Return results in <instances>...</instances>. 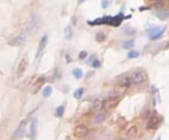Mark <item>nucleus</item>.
<instances>
[{
	"instance_id": "27",
	"label": "nucleus",
	"mask_w": 169,
	"mask_h": 140,
	"mask_svg": "<svg viewBox=\"0 0 169 140\" xmlns=\"http://www.w3.org/2000/svg\"><path fill=\"white\" fill-rule=\"evenodd\" d=\"M108 5H109V1H108V0H103L102 1V7L103 9H106Z\"/></svg>"
},
{
	"instance_id": "1",
	"label": "nucleus",
	"mask_w": 169,
	"mask_h": 140,
	"mask_svg": "<svg viewBox=\"0 0 169 140\" xmlns=\"http://www.w3.org/2000/svg\"><path fill=\"white\" fill-rule=\"evenodd\" d=\"M120 100V96H109L106 100H104L103 103V109L104 110H111L118 105Z\"/></svg>"
},
{
	"instance_id": "29",
	"label": "nucleus",
	"mask_w": 169,
	"mask_h": 140,
	"mask_svg": "<svg viewBox=\"0 0 169 140\" xmlns=\"http://www.w3.org/2000/svg\"><path fill=\"white\" fill-rule=\"evenodd\" d=\"M87 0H79V4H81V3H84V2H86Z\"/></svg>"
},
{
	"instance_id": "5",
	"label": "nucleus",
	"mask_w": 169,
	"mask_h": 140,
	"mask_svg": "<svg viewBox=\"0 0 169 140\" xmlns=\"http://www.w3.org/2000/svg\"><path fill=\"white\" fill-rule=\"evenodd\" d=\"M73 133L76 137H83L88 134V128L84 124H79L75 127Z\"/></svg>"
},
{
	"instance_id": "28",
	"label": "nucleus",
	"mask_w": 169,
	"mask_h": 140,
	"mask_svg": "<svg viewBox=\"0 0 169 140\" xmlns=\"http://www.w3.org/2000/svg\"><path fill=\"white\" fill-rule=\"evenodd\" d=\"M150 7H143V8H140L139 10L140 11H142V10H150Z\"/></svg>"
},
{
	"instance_id": "31",
	"label": "nucleus",
	"mask_w": 169,
	"mask_h": 140,
	"mask_svg": "<svg viewBox=\"0 0 169 140\" xmlns=\"http://www.w3.org/2000/svg\"><path fill=\"white\" fill-rule=\"evenodd\" d=\"M157 140H161V137H158V139H157Z\"/></svg>"
},
{
	"instance_id": "13",
	"label": "nucleus",
	"mask_w": 169,
	"mask_h": 140,
	"mask_svg": "<svg viewBox=\"0 0 169 140\" xmlns=\"http://www.w3.org/2000/svg\"><path fill=\"white\" fill-rule=\"evenodd\" d=\"M103 103H104V100L103 98H98L92 103V107H93V109L95 111H100L103 108Z\"/></svg>"
},
{
	"instance_id": "15",
	"label": "nucleus",
	"mask_w": 169,
	"mask_h": 140,
	"mask_svg": "<svg viewBox=\"0 0 169 140\" xmlns=\"http://www.w3.org/2000/svg\"><path fill=\"white\" fill-rule=\"evenodd\" d=\"M64 35H65V38L67 40H71L72 38V35H73V32H72V28L71 26H67L64 29Z\"/></svg>"
},
{
	"instance_id": "19",
	"label": "nucleus",
	"mask_w": 169,
	"mask_h": 140,
	"mask_svg": "<svg viewBox=\"0 0 169 140\" xmlns=\"http://www.w3.org/2000/svg\"><path fill=\"white\" fill-rule=\"evenodd\" d=\"M83 93H84V89L83 87H80V89H77L74 91L73 95H74V97L76 99H80L83 96Z\"/></svg>"
},
{
	"instance_id": "24",
	"label": "nucleus",
	"mask_w": 169,
	"mask_h": 140,
	"mask_svg": "<svg viewBox=\"0 0 169 140\" xmlns=\"http://www.w3.org/2000/svg\"><path fill=\"white\" fill-rule=\"evenodd\" d=\"M163 33V30H160L159 32H157V33L154 36H152L151 40H158V39H160L161 37H162Z\"/></svg>"
},
{
	"instance_id": "10",
	"label": "nucleus",
	"mask_w": 169,
	"mask_h": 140,
	"mask_svg": "<svg viewBox=\"0 0 169 140\" xmlns=\"http://www.w3.org/2000/svg\"><path fill=\"white\" fill-rule=\"evenodd\" d=\"M161 122V119L158 116H152V117L150 119V121H148V129H150V130H153V129H156L157 127L159 126Z\"/></svg>"
},
{
	"instance_id": "3",
	"label": "nucleus",
	"mask_w": 169,
	"mask_h": 140,
	"mask_svg": "<svg viewBox=\"0 0 169 140\" xmlns=\"http://www.w3.org/2000/svg\"><path fill=\"white\" fill-rule=\"evenodd\" d=\"M26 42V35L23 33L11 39L9 42V45L14 46V47H19V46H22L23 44H25Z\"/></svg>"
},
{
	"instance_id": "32",
	"label": "nucleus",
	"mask_w": 169,
	"mask_h": 140,
	"mask_svg": "<svg viewBox=\"0 0 169 140\" xmlns=\"http://www.w3.org/2000/svg\"><path fill=\"white\" fill-rule=\"evenodd\" d=\"M150 1H154V0H150Z\"/></svg>"
},
{
	"instance_id": "12",
	"label": "nucleus",
	"mask_w": 169,
	"mask_h": 140,
	"mask_svg": "<svg viewBox=\"0 0 169 140\" xmlns=\"http://www.w3.org/2000/svg\"><path fill=\"white\" fill-rule=\"evenodd\" d=\"M138 133H139L138 127L136 125H134V126H131L130 128H129L126 134H127V137H129L136 138L137 137V135H138Z\"/></svg>"
},
{
	"instance_id": "9",
	"label": "nucleus",
	"mask_w": 169,
	"mask_h": 140,
	"mask_svg": "<svg viewBox=\"0 0 169 140\" xmlns=\"http://www.w3.org/2000/svg\"><path fill=\"white\" fill-rule=\"evenodd\" d=\"M38 119H33L31 121L30 123V137L31 140H34L35 137H37V133H38Z\"/></svg>"
},
{
	"instance_id": "2",
	"label": "nucleus",
	"mask_w": 169,
	"mask_h": 140,
	"mask_svg": "<svg viewBox=\"0 0 169 140\" xmlns=\"http://www.w3.org/2000/svg\"><path fill=\"white\" fill-rule=\"evenodd\" d=\"M147 73H145L143 71H135L132 74L131 76V79H132V82L134 84H136V85H138V84H143L144 82L147 81Z\"/></svg>"
},
{
	"instance_id": "4",
	"label": "nucleus",
	"mask_w": 169,
	"mask_h": 140,
	"mask_svg": "<svg viewBox=\"0 0 169 140\" xmlns=\"http://www.w3.org/2000/svg\"><path fill=\"white\" fill-rule=\"evenodd\" d=\"M26 121H23L19 124V126H18L17 129H16V131L14 132L12 139L13 140H18L20 138H22L26 134Z\"/></svg>"
},
{
	"instance_id": "17",
	"label": "nucleus",
	"mask_w": 169,
	"mask_h": 140,
	"mask_svg": "<svg viewBox=\"0 0 169 140\" xmlns=\"http://www.w3.org/2000/svg\"><path fill=\"white\" fill-rule=\"evenodd\" d=\"M52 91H53V89H52V87L47 86V87H44L43 90H42V96L44 98H48L49 96H51Z\"/></svg>"
},
{
	"instance_id": "25",
	"label": "nucleus",
	"mask_w": 169,
	"mask_h": 140,
	"mask_svg": "<svg viewBox=\"0 0 169 140\" xmlns=\"http://www.w3.org/2000/svg\"><path fill=\"white\" fill-rule=\"evenodd\" d=\"M87 53L86 51H82V52H80V54L78 55V58L79 59H84V58H87Z\"/></svg>"
},
{
	"instance_id": "18",
	"label": "nucleus",
	"mask_w": 169,
	"mask_h": 140,
	"mask_svg": "<svg viewBox=\"0 0 169 140\" xmlns=\"http://www.w3.org/2000/svg\"><path fill=\"white\" fill-rule=\"evenodd\" d=\"M72 74H73V76L76 79H80L83 76V71L80 69H74L73 71H72Z\"/></svg>"
},
{
	"instance_id": "21",
	"label": "nucleus",
	"mask_w": 169,
	"mask_h": 140,
	"mask_svg": "<svg viewBox=\"0 0 169 140\" xmlns=\"http://www.w3.org/2000/svg\"><path fill=\"white\" fill-rule=\"evenodd\" d=\"M104 40H105V35H104L103 32H100V33L96 35V41L98 42H103Z\"/></svg>"
},
{
	"instance_id": "30",
	"label": "nucleus",
	"mask_w": 169,
	"mask_h": 140,
	"mask_svg": "<svg viewBox=\"0 0 169 140\" xmlns=\"http://www.w3.org/2000/svg\"><path fill=\"white\" fill-rule=\"evenodd\" d=\"M120 140H128V139H126V138H121Z\"/></svg>"
},
{
	"instance_id": "7",
	"label": "nucleus",
	"mask_w": 169,
	"mask_h": 140,
	"mask_svg": "<svg viewBox=\"0 0 169 140\" xmlns=\"http://www.w3.org/2000/svg\"><path fill=\"white\" fill-rule=\"evenodd\" d=\"M47 42H48V37L47 36H43V37L42 38V40H41V42H39V48H38V51H37V55H36V59H37V60L41 58V55L43 53V51L46 47Z\"/></svg>"
},
{
	"instance_id": "14",
	"label": "nucleus",
	"mask_w": 169,
	"mask_h": 140,
	"mask_svg": "<svg viewBox=\"0 0 169 140\" xmlns=\"http://www.w3.org/2000/svg\"><path fill=\"white\" fill-rule=\"evenodd\" d=\"M107 119V114L106 113H100L95 117L94 119V123L95 124H100L103 121H105Z\"/></svg>"
},
{
	"instance_id": "16",
	"label": "nucleus",
	"mask_w": 169,
	"mask_h": 140,
	"mask_svg": "<svg viewBox=\"0 0 169 140\" xmlns=\"http://www.w3.org/2000/svg\"><path fill=\"white\" fill-rule=\"evenodd\" d=\"M134 40H127V41L123 42L122 47L124 48V49H126V50L131 49V48H132V46H134Z\"/></svg>"
},
{
	"instance_id": "6",
	"label": "nucleus",
	"mask_w": 169,
	"mask_h": 140,
	"mask_svg": "<svg viewBox=\"0 0 169 140\" xmlns=\"http://www.w3.org/2000/svg\"><path fill=\"white\" fill-rule=\"evenodd\" d=\"M45 83V78L41 76V77H39L37 80L35 81V83L33 84V86H32L31 87V91H32V93L33 94H36V93H38L39 90H41V89L42 87L43 86V84Z\"/></svg>"
},
{
	"instance_id": "20",
	"label": "nucleus",
	"mask_w": 169,
	"mask_h": 140,
	"mask_svg": "<svg viewBox=\"0 0 169 140\" xmlns=\"http://www.w3.org/2000/svg\"><path fill=\"white\" fill-rule=\"evenodd\" d=\"M139 57V53L137 51H130L128 53V58H131V59H132V58H137Z\"/></svg>"
},
{
	"instance_id": "22",
	"label": "nucleus",
	"mask_w": 169,
	"mask_h": 140,
	"mask_svg": "<svg viewBox=\"0 0 169 140\" xmlns=\"http://www.w3.org/2000/svg\"><path fill=\"white\" fill-rule=\"evenodd\" d=\"M64 114V106L63 105H60L57 107V109H56V116L59 118H61Z\"/></svg>"
},
{
	"instance_id": "23",
	"label": "nucleus",
	"mask_w": 169,
	"mask_h": 140,
	"mask_svg": "<svg viewBox=\"0 0 169 140\" xmlns=\"http://www.w3.org/2000/svg\"><path fill=\"white\" fill-rule=\"evenodd\" d=\"M160 31V27H156V28H152V29H150V31H148V34L152 37V36H154L157 32Z\"/></svg>"
},
{
	"instance_id": "11",
	"label": "nucleus",
	"mask_w": 169,
	"mask_h": 140,
	"mask_svg": "<svg viewBox=\"0 0 169 140\" xmlns=\"http://www.w3.org/2000/svg\"><path fill=\"white\" fill-rule=\"evenodd\" d=\"M119 87H121V89L123 90H127L131 87L132 86V79L129 78V77H122L121 79L119 80Z\"/></svg>"
},
{
	"instance_id": "8",
	"label": "nucleus",
	"mask_w": 169,
	"mask_h": 140,
	"mask_svg": "<svg viewBox=\"0 0 169 140\" xmlns=\"http://www.w3.org/2000/svg\"><path fill=\"white\" fill-rule=\"evenodd\" d=\"M26 67H27V58L24 57L21 59V61H20L18 68H17V75L19 77H21L24 74V73H25L26 70Z\"/></svg>"
},
{
	"instance_id": "26",
	"label": "nucleus",
	"mask_w": 169,
	"mask_h": 140,
	"mask_svg": "<svg viewBox=\"0 0 169 140\" xmlns=\"http://www.w3.org/2000/svg\"><path fill=\"white\" fill-rule=\"evenodd\" d=\"M92 66H93L94 68H100V61L98 60V59H94L93 60V62H92Z\"/></svg>"
}]
</instances>
